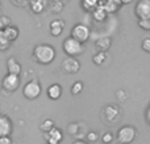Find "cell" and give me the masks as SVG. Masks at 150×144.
<instances>
[{
	"label": "cell",
	"instance_id": "cell-12",
	"mask_svg": "<svg viewBox=\"0 0 150 144\" xmlns=\"http://www.w3.org/2000/svg\"><path fill=\"white\" fill-rule=\"evenodd\" d=\"M95 46L99 49V52H105L109 50L112 46V37L111 36H101L95 41Z\"/></svg>",
	"mask_w": 150,
	"mask_h": 144
},
{
	"label": "cell",
	"instance_id": "cell-27",
	"mask_svg": "<svg viewBox=\"0 0 150 144\" xmlns=\"http://www.w3.org/2000/svg\"><path fill=\"white\" fill-rule=\"evenodd\" d=\"M15 7H18V8H25L30 4V0H11Z\"/></svg>",
	"mask_w": 150,
	"mask_h": 144
},
{
	"label": "cell",
	"instance_id": "cell-33",
	"mask_svg": "<svg viewBox=\"0 0 150 144\" xmlns=\"http://www.w3.org/2000/svg\"><path fill=\"white\" fill-rule=\"evenodd\" d=\"M78 128H79V124H78V123L69 124V134H70V135H75L78 132Z\"/></svg>",
	"mask_w": 150,
	"mask_h": 144
},
{
	"label": "cell",
	"instance_id": "cell-16",
	"mask_svg": "<svg viewBox=\"0 0 150 144\" xmlns=\"http://www.w3.org/2000/svg\"><path fill=\"white\" fill-rule=\"evenodd\" d=\"M46 0H30V4H29V7H30L32 12L36 13V15H40V13H42L45 11V8H46Z\"/></svg>",
	"mask_w": 150,
	"mask_h": 144
},
{
	"label": "cell",
	"instance_id": "cell-31",
	"mask_svg": "<svg viewBox=\"0 0 150 144\" xmlns=\"http://www.w3.org/2000/svg\"><path fill=\"white\" fill-rule=\"evenodd\" d=\"M98 139H99V135H98V132L96 131H90L87 134V140L90 143H95V142H98Z\"/></svg>",
	"mask_w": 150,
	"mask_h": 144
},
{
	"label": "cell",
	"instance_id": "cell-7",
	"mask_svg": "<svg viewBox=\"0 0 150 144\" xmlns=\"http://www.w3.org/2000/svg\"><path fill=\"white\" fill-rule=\"evenodd\" d=\"M1 86L4 87L5 91H9V93L16 91L18 89V86H20V77L7 73V76L1 81Z\"/></svg>",
	"mask_w": 150,
	"mask_h": 144
},
{
	"label": "cell",
	"instance_id": "cell-13",
	"mask_svg": "<svg viewBox=\"0 0 150 144\" xmlns=\"http://www.w3.org/2000/svg\"><path fill=\"white\" fill-rule=\"evenodd\" d=\"M63 90H62V86L58 83H53L50 85L49 87H47L46 90V94H47V98L52 101H58L61 98V95H62Z\"/></svg>",
	"mask_w": 150,
	"mask_h": 144
},
{
	"label": "cell",
	"instance_id": "cell-18",
	"mask_svg": "<svg viewBox=\"0 0 150 144\" xmlns=\"http://www.w3.org/2000/svg\"><path fill=\"white\" fill-rule=\"evenodd\" d=\"M4 33H5L7 38L11 42L15 41V40H17L18 36H20V31H18V28H17V26H15V25L7 26V28L4 29Z\"/></svg>",
	"mask_w": 150,
	"mask_h": 144
},
{
	"label": "cell",
	"instance_id": "cell-34",
	"mask_svg": "<svg viewBox=\"0 0 150 144\" xmlns=\"http://www.w3.org/2000/svg\"><path fill=\"white\" fill-rule=\"evenodd\" d=\"M0 144H12V139H11V136L0 138Z\"/></svg>",
	"mask_w": 150,
	"mask_h": 144
},
{
	"label": "cell",
	"instance_id": "cell-1",
	"mask_svg": "<svg viewBox=\"0 0 150 144\" xmlns=\"http://www.w3.org/2000/svg\"><path fill=\"white\" fill-rule=\"evenodd\" d=\"M55 49L50 44H37L33 49V60L40 65H49L55 60Z\"/></svg>",
	"mask_w": 150,
	"mask_h": 144
},
{
	"label": "cell",
	"instance_id": "cell-21",
	"mask_svg": "<svg viewBox=\"0 0 150 144\" xmlns=\"http://www.w3.org/2000/svg\"><path fill=\"white\" fill-rule=\"evenodd\" d=\"M105 61H107V53H105V52H98V53H96V54L92 57V62L95 63L96 66L103 65Z\"/></svg>",
	"mask_w": 150,
	"mask_h": 144
},
{
	"label": "cell",
	"instance_id": "cell-29",
	"mask_svg": "<svg viewBox=\"0 0 150 144\" xmlns=\"http://www.w3.org/2000/svg\"><path fill=\"white\" fill-rule=\"evenodd\" d=\"M50 8H52V11L54 13H59L61 11H62V8H63V3H61V1H58V0H57V1L53 3Z\"/></svg>",
	"mask_w": 150,
	"mask_h": 144
},
{
	"label": "cell",
	"instance_id": "cell-30",
	"mask_svg": "<svg viewBox=\"0 0 150 144\" xmlns=\"http://www.w3.org/2000/svg\"><path fill=\"white\" fill-rule=\"evenodd\" d=\"M101 142L104 144H111L113 142V135L111 134V132H105V134H103V136H101Z\"/></svg>",
	"mask_w": 150,
	"mask_h": 144
},
{
	"label": "cell",
	"instance_id": "cell-20",
	"mask_svg": "<svg viewBox=\"0 0 150 144\" xmlns=\"http://www.w3.org/2000/svg\"><path fill=\"white\" fill-rule=\"evenodd\" d=\"M11 46V41L7 38L4 31H0V52H4V50H8Z\"/></svg>",
	"mask_w": 150,
	"mask_h": 144
},
{
	"label": "cell",
	"instance_id": "cell-9",
	"mask_svg": "<svg viewBox=\"0 0 150 144\" xmlns=\"http://www.w3.org/2000/svg\"><path fill=\"white\" fill-rule=\"evenodd\" d=\"M134 15L138 20L150 16V0H138L134 7Z\"/></svg>",
	"mask_w": 150,
	"mask_h": 144
},
{
	"label": "cell",
	"instance_id": "cell-8",
	"mask_svg": "<svg viewBox=\"0 0 150 144\" xmlns=\"http://www.w3.org/2000/svg\"><path fill=\"white\" fill-rule=\"evenodd\" d=\"M62 70L67 74H76L80 70V62L76 57H66L62 61Z\"/></svg>",
	"mask_w": 150,
	"mask_h": 144
},
{
	"label": "cell",
	"instance_id": "cell-17",
	"mask_svg": "<svg viewBox=\"0 0 150 144\" xmlns=\"http://www.w3.org/2000/svg\"><path fill=\"white\" fill-rule=\"evenodd\" d=\"M91 15H92L93 20L98 21V23H101V21H104L107 17H108V12L105 11V8H104L103 5H99V7L96 8L92 13H91Z\"/></svg>",
	"mask_w": 150,
	"mask_h": 144
},
{
	"label": "cell",
	"instance_id": "cell-14",
	"mask_svg": "<svg viewBox=\"0 0 150 144\" xmlns=\"http://www.w3.org/2000/svg\"><path fill=\"white\" fill-rule=\"evenodd\" d=\"M63 29H65V21L63 20H53L49 25V31H50V34L54 37H58L59 34H62Z\"/></svg>",
	"mask_w": 150,
	"mask_h": 144
},
{
	"label": "cell",
	"instance_id": "cell-10",
	"mask_svg": "<svg viewBox=\"0 0 150 144\" xmlns=\"http://www.w3.org/2000/svg\"><path fill=\"white\" fill-rule=\"evenodd\" d=\"M44 136H45V140H46V144H61L63 140L62 130L57 128V127H54L49 132L44 134Z\"/></svg>",
	"mask_w": 150,
	"mask_h": 144
},
{
	"label": "cell",
	"instance_id": "cell-11",
	"mask_svg": "<svg viewBox=\"0 0 150 144\" xmlns=\"http://www.w3.org/2000/svg\"><path fill=\"white\" fill-rule=\"evenodd\" d=\"M13 130V124L11 119L5 115H0V138L11 136Z\"/></svg>",
	"mask_w": 150,
	"mask_h": 144
},
{
	"label": "cell",
	"instance_id": "cell-3",
	"mask_svg": "<svg viewBox=\"0 0 150 144\" xmlns=\"http://www.w3.org/2000/svg\"><path fill=\"white\" fill-rule=\"evenodd\" d=\"M137 136V130L133 126H122L116 134V140L119 144H130Z\"/></svg>",
	"mask_w": 150,
	"mask_h": 144
},
{
	"label": "cell",
	"instance_id": "cell-22",
	"mask_svg": "<svg viewBox=\"0 0 150 144\" xmlns=\"http://www.w3.org/2000/svg\"><path fill=\"white\" fill-rule=\"evenodd\" d=\"M100 5H103V7L105 8V11H107L108 13L116 12L117 8H119V5L115 4V3L111 1V0H101V1H100Z\"/></svg>",
	"mask_w": 150,
	"mask_h": 144
},
{
	"label": "cell",
	"instance_id": "cell-2",
	"mask_svg": "<svg viewBox=\"0 0 150 144\" xmlns=\"http://www.w3.org/2000/svg\"><path fill=\"white\" fill-rule=\"evenodd\" d=\"M62 49L69 57H78V56H80L86 50V46L84 44H82V42L73 38L71 36H69L63 40Z\"/></svg>",
	"mask_w": 150,
	"mask_h": 144
},
{
	"label": "cell",
	"instance_id": "cell-19",
	"mask_svg": "<svg viewBox=\"0 0 150 144\" xmlns=\"http://www.w3.org/2000/svg\"><path fill=\"white\" fill-rule=\"evenodd\" d=\"M80 5L83 7V9L87 11V12H93L96 8L100 5L101 0H80Z\"/></svg>",
	"mask_w": 150,
	"mask_h": 144
},
{
	"label": "cell",
	"instance_id": "cell-37",
	"mask_svg": "<svg viewBox=\"0 0 150 144\" xmlns=\"http://www.w3.org/2000/svg\"><path fill=\"white\" fill-rule=\"evenodd\" d=\"M0 16H1V4H0Z\"/></svg>",
	"mask_w": 150,
	"mask_h": 144
},
{
	"label": "cell",
	"instance_id": "cell-23",
	"mask_svg": "<svg viewBox=\"0 0 150 144\" xmlns=\"http://www.w3.org/2000/svg\"><path fill=\"white\" fill-rule=\"evenodd\" d=\"M54 122L52 120V119H45L44 122H42L41 124H40V130H41L44 134H46V132H49L50 130L54 128Z\"/></svg>",
	"mask_w": 150,
	"mask_h": 144
},
{
	"label": "cell",
	"instance_id": "cell-26",
	"mask_svg": "<svg viewBox=\"0 0 150 144\" xmlns=\"http://www.w3.org/2000/svg\"><path fill=\"white\" fill-rule=\"evenodd\" d=\"M138 26L144 31H150V16L146 19H141L138 20Z\"/></svg>",
	"mask_w": 150,
	"mask_h": 144
},
{
	"label": "cell",
	"instance_id": "cell-4",
	"mask_svg": "<svg viewBox=\"0 0 150 144\" xmlns=\"http://www.w3.org/2000/svg\"><path fill=\"white\" fill-rule=\"evenodd\" d=\"M41 83H40L37 79H32V81L26 82L25 86L23 87V95L29 101L37 99V98L41 95Z\"/></svg>",
	"mask_w": 150,
	"mask_h": 144
},
{
	"label": "cell",
	"instance_id": "cell-6",
	"mask_svg": "<svg viewBox=\"0 0 150 144\" xmlns=\"http://www.w3.org/2000/svg\"><path fill=\"white\" fill-rule=\"evenodd\" d=\"M120 108L116 105H108L101 111V120L107 124H113L120 118Z\"/></svg>",
	"mask_w": 150,
	"mask_h": 144
},
{
	"label": "cell",
	"instance_id": "cell-5",
	"mask_svg": "<svg viewBox=\"0 0 150 144\" xmlns=\"http://www.w3.org/2000/svg\"><path fill=\"white\" fill-rule=\"evenodd\" d=\"M90 34H91V31L88 28V25H86L83 23L75 24L73 29H71V37L75 38L76 41L82 42V44H86L90 40Z\"/></svg>",
	"mask_w": 150,
	"mask_h": 144
},
{
	"label": "cell",
	"instance_id": "cell-36",
	"mask_svg": "<svg viewBox=\"0 0 150 144\" xmlns=\"http://www.w3.org/2000/svg\"><path fill=\"white\" fill-rule=\"evenodd\" d=\"M121 1L124 3V4H127V3H130V1H132V0H121Z\"/></svg>",
	"mask_w": 150,
	"mask_h": 144
},
{
	"label": "cell",
	"instance_id": "cell-25",
	"mask_svg": "<svg viewBox=\"0 0 150 144\" xmlns=\"http://www.w3.org/2000/svg\"><path fill=\"white\" fill-rule=\"evenodd\" d=\"M12 25V21H11V19L8 17V16H4L1 15L0 16V31H4L7 26Z\"/></svg>",
	"mask_w": 150,
	"mask_h": 144
},
{
	"label": "cell",
	"instance_id": "cell-15",
	"mask_svg": "<svg viewBox=\"0 0 150 144\" xmlns=\"http://www.w3.org/2000/svg\"><path fill=\"white\" fill-rule=\"evenodd\" d=\"M7 71L8 74H15V76H20L21 73V65L15 57L8 58L7 61Z\"/></svg>",
	"mask_w": 150,
	"mask_h": 144
},
{
	"label": "cell",
	"instance_id": "cell-35",
	"mask_svg": "<svg viewBox=\"0 0 150 144\" xmlns=\"http://www.w3.org/2000/svg\"><path fill=\"white\" fill-rule=\"evenodd\" d=\"M73 144H88L87 142H84V140H75Z\"/></svg>",
	"mask_w": 150,
	"mask_h": 144
},
{
	"label": "cell",
	"instance_id": "cell-24",
	"mask_svg": "<svg viewBox=\"0 0 150 144\" xmlns=\"http://www.w3.org/2000/svg\"><path fill=\"white\" fill-rule=\"evenodd\" d=\"M83 87H84L83 82L82 81H76V82H74V83H73L70 91H71V94H73V95H79L80 93L83 91Z\"/></svg>",
	"mask_w": 150,
	"mask_h": 144
},
{
	"label": "cell",
	"instance_id": "cell-32",
	"mask_svg": "<svg viewBox=\"0 0 150 144\" xmlns=\"http://www.w3.org/2000/svg\"><path fill=\"white\" fill-rule=\"evenodd\" d=\"M116 98L119 101H121V102H124L128 98V93L125 90H119V91H116Z\"/></svg>",
	"mask_w": 150,
	"mask_h": 144
},
{
	"label": "cell",
	"instance_id": "cell-28",
	"mask_svg": "<svg viewBox=\"0 0 150 144\" xmlns=\"http://www.w3.org/2000/svg\"><path fill=\"white\" fill-rule=\"evenodd\" d=\"M141 48H142L144 52L150 53V37H146L141 41Z\"/></svg>",
	"mask_w": 150,
	"mask_h": 144
}]
</instances>
